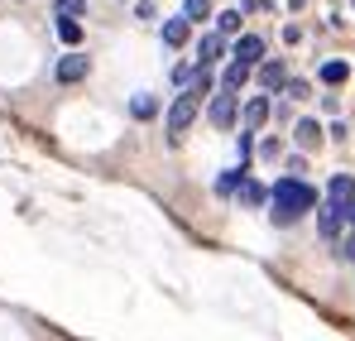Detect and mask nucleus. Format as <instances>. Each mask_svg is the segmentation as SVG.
<instances>
[{
	"label": "nucleus",
	"instance_id": "nucleus-13",
	"mask_svg": "<svg viewBox=\"0 0 355 341\" xmlns=\"http://www.w3.org/2000/svg\"><path fill=\"white\" fill-rule=\"evenodd\" d=\"M327 197H341V202H351V207H355V178H351V173H336V178L327 183Z\"/></svg>",
	"mask_w": 355,
	"mask_h": 341
},
{
	"label": "nucleus",
	"instance_id": "nucleus-21",
	"mask_svg": "<svg viewBox=\"0 0 355 341\" xmlns=\"http://www.w3.org/2000/svg\"><path fill=\"white\" fill-rule=\"evenodd\" d=\"M240 15H245V10H221V15H216V29H221V34H240Z\"/></svg>",
	"mask_w": 355,
	"mask_h": 341
},
{
	"label": "nucleus",
	"instance_id": "nucleus-24",
	"mask_svg": "<svg viewBox=\"0 0 355 341\" xmlns=\"http://www.w3.org/2000/svg\"><path fill=\"white\" fill-rule=\"evenodd\" d=\"M284 92H288L293 101H307V97H312V87H307L302 77H297V82H284Z\"/></svg>",
	"mask_w": 355,
	"mask_h": 341
},
{
	"label": "nucleus",
	"instance_id": "nucleus-10",
	"mask_svg": "<svg viewBox=\"0 0 355 341\" xmlns=\"http://www.w3.org/2000/svg\"><path fill=\"white\" fill-rule=\"evenodd\" d=\"M284 82H288L284 63H279V58H264V63H259V87H264V92H279Z\"/></svg>",
	"mask_w": 355,
	"mask_h": 341
},
{
	"label": "nucleus",
	"instance_id": "nucleus-17",
	"mask_svg": "<svg viewBox=\"0 0 355 341\" xmlns=\"http://www.w3.org/2000/svg\"><path fill=\"white\" fill-rule=\"evenodd\" d=\"M53 15L58 19H82L87 15V0H53Z\"/></svg>",
	"mask_w": 355,
	"mask_h": 341
},
{
	"label": "nucleus",
	"instance_id": "nucleus-4",
	"mask_svg": "<svg viewBox=\"0 0 355 341\" xmlns=\"http://www.w3.org/2000/svg\"><path fill=\"white\" fill-rule=\"evenodd\" d=\"M236 115H240L236 92H231V87H221V92L211 97V106H207V120H211L216 130H231V125H236Z\"/></svg>",
	"mask_w": 355,
	"mask_h": 341
},
{
	"label": "nucleus",
	"instance_id": "nucleus-16",
	"mask_svg": "<svg viewBox=\"0 0 355 341\" xmlns=\"http://www.w3.org/2000/svg\"><path fill=\"white\" fill-rule=\"evenodd\" d=\"M58 39L67 49H77L82 44V19H58Z\"/></svg>",
	"mask_w": 355,
	"mask_h": 341
},
{
	"label": "nucleus",
	"instance_id": "nucleus-5",
	"mask_svg": "<svg viewBox=\"0 0 355 341\" xmlns=\"http://www.w3.org/2000/svg\"><path fill=\"white\" fill-rule=\"evenodd\" d=\"M87 72H92V58L82 53V49H72V53L58 58V72H53V77H58L62 87H72V82H82Z\"/></svg>",
	"mask_w": 355,
	"mask_h": 341
},
{
	"label": "nucleus",
	"instance_id": "nucleus-7",
	"mask_svg": "<svg viewBox=\"0 0 355 341\" xmlns=\"http://www.w3.org/2000/svg\"><path fill=\"white\" fill-rule=\"evenodd\" d=\"M187 39H192V19H187V15L164 19V44H168V49H187Z\"/></svg>",
	"mask_w": 355,
	"mask_h": 341
},
{
	"label": "nucleus",
	"instance_id": "nucleus-20",
	"mask_svg": "<svg viewBox=\"0 0 355 341\" xmlns=\"http://www.w3.org/2000/svg\"><path fill=\"white\" fill-rule=\"evenodd\" d=\"M182 15H187L192 24H202V19L211 15V0H182Z\"/></svg>",
	"mask_w": 355,
	"mask_h": 341
},
{
	"label": "nucleus",
	"instance_id": "nucleus-26",
	"mask_svg": "<svg viewBox=\"0 0 355 341\" xmlns=\"http://www.w3.org/2000/svg\"><path fill=\"white\" fill-rule=\"evenodd\" d=\"M351 226H355V207H351Z\"/></svg>",
	"mask_w": 355,
	"mask_h": 341
},
{
	"label": "nucleus",
	"instance_id": "nucleus-6",
	"mask_svg": "<svg viewBox=\"0 0 355 341\" xmlns=\"http://www.w3.org/2000/svg\"><path fill=\"white\" fill-rule=\"evenodd\" d=\"M231 58L250 63V67H259V63H264V39H259V34H240L236 44H231Z\"/></svg>",
	"mask_w": 355,
	"mask_h": 341
},
{
	"label": "nucleus",
	"instance_id": "nucleus-25",
	"mask_svg": "<svg viewBox=\"0 0 355 341\" xmlns=\"http://www.w3.org/2000/svg\"><path fill=\"white\" fill-rule=\"evenodd\" d=\"M341 260H351V265H355V226L341 235Z\"/></svg>",
	"mask_w": 355,
	"mask_h": 341
},
{
	"label": "nucleus",
	"instance_id": "nucleus-19",
	"mask_svg": "<svg viewBox=\"0 0 355 341\" xmlns=\"http://www.w3.org/2000/svg\"><path fill=\"white\" fill-rule=\"evenodd\" d=\"M346 77H351V67H346V63H327V67H322V82H327V87H341Z\"/></svg>",
	"mask_w": 355,
	"mask_h": 341
},
{
	"label": "nucleus",
	"instance_id": "nucleus-18",
	"mask_svg": "<svg viewBox=\"0 0 355 341\" xmlns=\"http://www.w3.org/2000/svg\"><path fill=\"white\" fill-rule=\"evenodd\" d=\"M245 169H250V164H240V169L221 173V183H216V192H221V197H226V192H240V183H245Z\"/></svg>",
	"mask_w": 355,
	"mask_h": 341
},
{
	"label": "nucleus",
	"instance_id": "nucleus-14",
	"mask_svg": "<svg viewBox=\"0 0 355 341\" xmlns=\"http://www.w3.org/2000/svg\"><path fill=\"white\" fill-rule=\"evenodd\" d=\"M250 72H254L250 63H240V58H231V67H226V77H221V87H231V92H240V87L250 82Z\"/></svg>",
	"mask_w": 355,
	"mask_h": 341
},
{
	"label": "nucleus",
	"instance_id": "nucleus-11",
	"mask_svg": "<svg viewBox=\"0 0 355 341\" xmlns=\"http://www.w3.org/2000/svg\"><path fill=\"white\" fill-rule=\"evenodd\" d=\"M211 87H216V77H211V63H197V67L187 72V92H197V97H202V92H211Z\"/></svg>",
	"mask_w": 355,
	"mask_h": 341
},
{
	"label": "nucleus",
	"instance_id": "nucleus-8",
	"mask_svg": "<svg viewBox=\"0 0 355 341\" xmlns=\"http://www.w3.org/2000/svg\"><path fill=\"white\" fill-rule=\"evenodd\" d=\"M216 58H226V34L221 29H211V34L197 39V63H216Z\"/></svg>",
	"mask_w": 355,
	"mask_h": 341
},
{
	"label": "nucleus",
	"instance_id": "nucleus-15",
	"mask_svg": "<svg viewBox=\"0 0 355 341\" xmlns=\"http://www.w3.org/2000/svg\"><path fill=\"white\" fill-rule=\"evenodd\" d=\"M264 197H269V188H259L254 178H245V183H240V202H245V207H259Z\"/></svg>",
	"mask_w": 355,
	"mask_h": 341
},
{
	"label": "nucleus",
	"instance_id": "nucleus-22",
	"mask_svg": "<svg viewBox=\"0 0 355 341\" xmlns=\"http://www.w3.org/2000/svg\"><path fill=\"white\" fill-rule=\"evenodd\" d=\"M130 111L139 115V120H149V115L159 111V101H154V97H135V106H130Z\"/></svg>",
	"mask_w": 355,
	"mask_h": 341
},
{
	"label": "nucleus",
	"instance_id": "nucleus-23",
	"mask_svg": "<svg viewBox=\"0 0 355 341\" xmlns=\"http://www.w3.org/2000/svg\"><path fill=\"white\" fill-rule=\"evenodd\" d=\"M240 164H250V154H254V130H240Z\"/></svg>",
	"mask_w": 355,
	"mask_h": 341
},
{
	"label": "nucleus",
	"instance_id": "nucleus-12",
	"mask_svg": "<svg viewBox=\"0 0 355 341\" xmlns=\"http://www.w3.org/2000/svg\"><path fill=\"white\" fill-rule=\"evenodd\" d=\"M293 140H297V149H317V144H322V125H317V120H297Z\"/></svg>",
	"mask_w": 355,
	"mask_h": 341
},
{
	"label": "nucleus",
	"instance_id": "nucleus-3",
	"mask_svg": "<svg viewBox=\"0 0 355 341\" xmlns=\"http://www.w3.org/2000/svg\"><path fill=\"white\" fill-rule=\"evenodd\" d=\"M197 111H202V97L197 92H182L173 106H168V140H182V130L197 120Z\"/></svg>",
	"mask_w": 355,
	"mask_h": 341
},
{
	"label": "nucleus",
	"instance_id": "nucleus-1",
	"mask_svg": "<svg viewBox=\"0 0 355 341\" xmlns=\"http://www.w3.org/2000/svg\"><path fill=\"white\" fill-rule=\"evenodd\" d=\"M269 202H274V212H269V217H274L279 226H293L297 217H307V212L317 207V192H312V188L293 173V178H279V183L269 188Z\"/></svg>",
	"mask_w": 355,
	"mask_h": 341
},
{
	"label": "nucleus",
	"instance_id": "nucleus-9",
	"mask_svg": "<svg viewBox=\"0 0 355 341\" xmlns=\"http://www.w3.org/2000/svg\"><path fill=\"white\" fill-rule=\"evenodd\" d=\"M264 120H269V97H250L245 111H240V125H245V130H259Z\"/></svg>",
	"mask_w": 355,
	"mask_h": 341
},
{
	"label": "nucleus",
	"instance_id": "nucleus-2",
	"mask_svg": "<svg viewBox=\"0 0 355 341\" xmlns=\"http://www.w3.org/2000/svg\"><path fill=\"white\" fill-rule=\"evenodd\" d=\"M351 222V202H341V197H327V202H317V231L327 235V240H341V226Z\"/></svg>",
	"mask_w": 355,
	"mask_h": 341
}]
</instances>
